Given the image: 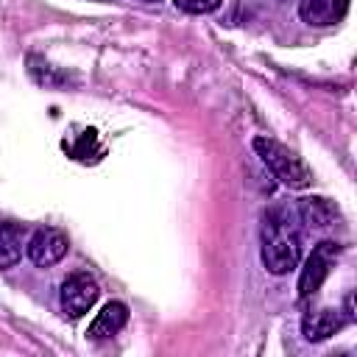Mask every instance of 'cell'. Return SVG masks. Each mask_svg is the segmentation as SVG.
Listing matches in <instances>:
<instances>
[{"instance_id":"obj_1","label":"cell","mask_w":357,"mask_h":357,"mask_svg":"<svg viewBox=\"0 0 357 357\" xmlns=\"http://www.w3.org/2000/svg\"><path fill=\"white\" fill-rule=\"evenodd\" d=\"M301 234L296 226V212L287 206H273L262 218V262L273 276H284L298 265Z\"/></svg>"},{"instance_id":"obj_2","label":"cell","mask_w":357,"mask_h":357,"mask_svg":"<svg viewBox=\"0 0 357 357\" xmlns=\"http://www.w3.org/2000/svg\"><path fill=\"white\" fill-rule=\"evenodd\" d=\"M254 151L259 153V159L268 165V170L290 190H304L312 184V173L310 167L282 142L271 139V137H257L254 139Z\"/></svg>"},{"instance_id":"obj_3","label":"cell","mask_w":357,"mask_h":357,"mask_svg":"<svg viewBox=\"0 0 357 357\" xmlns=\"http://www.w3.org/2000/svg\"><path fill=\"white\" fill-rule=\"evenodd\" d=\"M340 254V245L332 243V240H324L312 248V254L307 257L304 268H301V276H298V296L301 298H310L318 293V287L324 284V279L329 276L335 259Z\"/></svg>"},{"instance_id":"obj_4","label":"cell","mask_w":357,"mask_h":357,"mask_svg":"<svg viewBox=\"0 0 357 357\" xmlns=\"http://www.w3.org/2000/svg\"><path fill=\"white\" fill-rule=\"evenodd\" d=\"M98 296H100L98 282H95L89 273H84V271H75V273H70V276L61 282V310H64V315H70V318L86 315V312L95 307Z\"/></svg>"},{"instance_id":"obj_5","label":"cell","mask_w":357,"mask_h":357,"mask_svg":"<svg viewBox=\"0 0 357 357\" xmlns=\"http://www.w3.org/2000/svg\"><path fill=\"white\" fill-rule=\"evenodd\" d=\"M70 248V240L61 229H53V226H42L31 234V240L25 243V251L31 257L33 265L39 268H47V265H56Z\"/></svg>"},{"instance_id":"obj_6","label":"cell","mask_w":357,"mask_h":357,"mask_svg":"<svg viewBox=\"0 0 357 357\" xmlns=\"http://www.w3.org/2000/svg\"><path fill=\"white\" fill-rule=\"evenodd\" d=\"M349 0H301L298 3V14L307 25L324 28V25H335L346 17Z\"/></svg>"},{"instance_id":"obj_7","label":"cell","mask_w":357,"mask_h":357,"mask_svg":"<svg viewBox=\"0 0 357 357\" xmlns=\"http://www.w3.org/2000/svg\"><path fill=\"white\" fill-rule=\"evenodd\" d=\"M128 324V307L123 304V301H109L98 315H95V321L89 324V337L92 340H106V337H112V335H117L123 326Z\"/></svg>"},{"instance_id":"obj_8","label":"cell","mask_w":357,"mask_h":357,"mask_svg":"<svg viewBox=\"0 0 357 357\" xmlns=\"http://www.w3.org/2000/svg\"><path fill=\"white\" fill-rule=\"evenodd\" d=\"M25 245V226L14 220H0V271L20 262Z\"/></svg>"},{"instance_id":"obj_9","label":"cell","mask_w":357,"mask_h":357,"mask_svg":"<svg viewBox=\"0 0 357 357\" xmlns=\"http://www.w3.org/2000/svg\"><path fill=\"white\" fill-rule=\"evenodd\" d=\"M346 324V318H340L337 310H318V312H310L304 315V337L307 340H326L329 335H335L340 326Z\"/></svg>"},{"instance_id":"obj_10","label":"cell","mask_w":357,"mask_h":357,"mask_svg":"<svg viewBox=\"0 0 357 357\" xmlns=\"http://www.w3.org/2000/svg\"><path fill=\"white\" fill-rule=\"evenodd\" d=\"M298 218L310 226H329L335 220V206L326 198H304L298 204Z\"/></svg>"},{"instance_id":"obj_11","label":"cell","mask_w":357,"mask_h":357,"mask_svg":"<svg viewBox=\"0 0 357 357\" xmlns=\"http://www.w3.org/2000/svg\"><path fill=\"white\" fill-rule=\"evenodd\" d=\"M173 3L187 14H209L220 6V0H173Z\"/></svg>"},{"instance_id":"obj_12","label":"cell","mask_w":357,"mask_h":357,"mask_svg":"<svg viewBox=\"0 0 357 357\" xmlns=\"http://www.w3.org/2000/svg\"><path fill=\"white\" fill-rule=\"evenodd\" d=\"M142 3H156V0H142Z\"/></svg>"}]
</instances>
